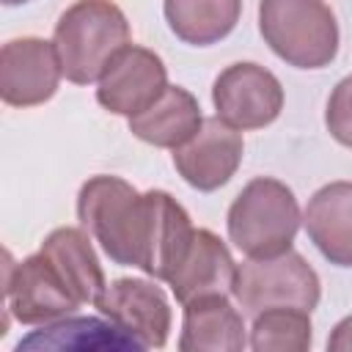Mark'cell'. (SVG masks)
<instances>
[{
    "label": "cell",
    "instance_id": "6da1fadb",
    "mask_svg": "<svg viewBox=\"0 0 352 352\" xmlns=\"http://www.w3.org/2000/svg\"><path fill=\"white\" fill-rule=\"evenodd\" d=\"M77 220L121 267L168 280L195 231L187 209L165 190L138 192L126 179L96 173L77 192Z\"/></svg>",
    "mask_w": 352,
    "mask_h": 352
},
{
    "label": "cell",
    "instance_id": "7a4b0ae2",
    "mask_svg": "<svg viewBox=\"0 0 352 352\" xmlns=\"http://www.w3.org/2000/svg\"><path fill=\"white\" fill-rule=\"evenodd\" d=\"M52 44L63 77L74 85L99 82L107 63L132 44L126 14L113 0H74L55 22Z\"/></svg>",
    "mask_w": 352,
    "mask_h": 352
},
{
    "label": "cell",
    "instance_id": "3957f363",
    "mask_svg": "<svg viewBox=\"0 0 352 352\" xmlns=\"http://www.w3.org/2000/svg\"><path fill=\"white\" fill-rule=\"evenodd\" d=\"M300 226L302 212L292 187L272 176L250 179L226 214L228 239L248 258H270L292 250Z\"/></svg>",
    "mask_w": 352,
    "mask_h": 352
},
{
    "label": "cell",
    "instance_id": "277c9868",
    "mask_svg": "<svg viewBox=\"0 0 352 352\" xmlns=\"http://www.w3.org/2000/svg\"><path fill=\"white\" fill-rule=\"evenodd\" d=\"M264 44L294 69H324L336 60L341 30L324 0H258Z\"/></svg>",
    "mask_w": 352,
    "mask_h": 352
},
{
    "label": "cell",
    "instance_id": "5b68a950",
    "mask_svg": "<svg viewBox=\"0 0 352 352\" xmlns=\"http://www.w3.org/2000/svg\"><path fill=\"white\" fill-rule=\"evenodd\" d=\"M234 297L239 308L250 316L278 305L302 308L311 314L319 305L322 280L297 250H286L280 256L248 258L236 264Z\"/></svg>",
    "mask_w": 352,
    "mask_h": 352
},
{
    "label": "cell",
    "instance_id": "8992f818",
    "mask_svg": "<svg viewBox=\"0 0 352 352\" xmlns=\"http://www.w3.org/2000/svg\"><path fill=\"white\" fill-rule=\"evenodd\" d=\"M3 292L6 311L19 324H47L74 314L82 305L41 250L22 261H14L11 253H6Z\"/></svg>",
    "mask_w": 352,
    "mask_h": 352
},
{
    "label": "cell",
    "instance_id": "52a82bcc",
    "mask_svg": "<svg viewBox=\"0 0 352 352\" xmlns=\"http://www.w3.org/2000/svg\"><path fill=\"white\" fill-rule=\"evenodd\" d=\"M212 104L217 118L239 132L264 129L283 110V85L270 69L253 60H239L214 77Z\"/></svg>",
    "mask_w": 352,
    "mask_h": 352
},
{
    "label": "cell",
    "instance_id": "ba28073f",
    "mask_svg": "<svg viewBox=\"0 0 352 352\" xmlns=\"http://www.w3.org/2000/svg\"><path fill=\"white\" fill-rule=\"evenodd\" d=\"M96 311L138 338L146 349H162L173 327V311L162 286L146 278H116L96 297Z\"/></svg>",
    "mask_w": 352,
    "mask_h": 352
},
{
    "label": "cell",
    "instance_id": "9c48e42d",
    "mask_svg": "<svg viewBox=\"0 0 352 352\" xmlns=\"http://www.w3.org/2000/svg\"><path fill=\"white\" fill-rule=\"evenodd\" d=\"M63 66L52 41L41 36L11 38L0 50V99L8 107H36L58 94Z\"/></svg>",
    "mask_w": 352,
    "mask_h": 352
},
{
    "label": "cell",
    "instance_id": "30bf717a",
    "mask_svg": "<svg viewBox=\"0 0 352 352\" xmlns=\"http://www.w3.org/2000/svg\"><path fill=\"white\" fill-rule=\"evenodd\" d=\"M168 85V66L162 58L148 47L126 44L102 72L96 102L113 116L132 118L151 107Z\"/></svg>",
    "mask_w": 352,
    "mask_h": 352
},
{
    "label": "cell",
    "instance_id": "8fae6325",
    "mask_svg": "<svg viewBox=\"0 0 352 352\" xmlns=\"http://www.w3.org/2000/svg\"><path fill=\"white\" fill-rule=\"evenodd\" d=\"M245 140L242 132L223 118H204L201 129L179 148H173V168L198 192H214L226 187L242 165Z\"/></svg>",
    "mask_w": 352,
    "mask_h": 352
},
{
    "label": "cell",
    "instance_id": "7c38bea8",
    "mask_svg": "<svg viewBox=\"0 0 352 352\" xmlns=\"http://www.w3.org/2000/svg\"><path fill=\"white\" fill-rule=\"evenodd\" d=\"M234 278H236V261L228 250V245L209 228H195L190 236V245L165 280L176 297L179 305L209 297V294H234Z\"/></svg>",
    "mask_w": 352,
    "mask_h": 352
},
{
    "label": "cell",
    "instance_id": "4fadbf2b",
    "mask_svg": "<svg viewBox=\"0 0 352 352\" xmlns=\"http://www.w3.org/2000/svg\"><path fill=\"white\" fill-rule=\"evenodd\" d=\"M16 352H140L138 338L124 333L107 316H60L38 324V330L19 338Z\"/></svg>",
    "mask_w": 352,
    "mask_h": 352
},
{
    "label": "cell",
    "instance_id": "5bb4252c",
    "mask_svg": "<svg viewBox=\"0 0 352 352\" xmlns=\"http://www.w3.org/2000/svg\"><path fill=\"white\" fill-rule=\"evenodd\" d=\"M314 248L336 267H352V182L322 184L302 212Z\"/></svg>",
    "mask_w": 352,
    "mask_h": 352
},
{
    "label": "cell",
    "instance_id": "9a60e30c",
    "mask_svg": "<svg viewBox=\"0 0 352 352\" xmlns=\"http://www.w3.org/2000/svg\"><path fill=\"white\" fill-rule=\"evenodd\" d=\"M248 327L228 294H209L182 305V352H242Z\"/></svg>",
    "mask_w": 352,
    "mask_h": 352
},
{
    "label": "cell",
    "instance_id": "2e32d148",
    "mask_svg": "<svg viewBox=\"0 0 352 352\" xmlns=\"http://www.w3.org/2000/svg\"><path fill=\"white\" fill-rule=\"evenodd\" d=\"M91 234L80 226H60L50 231L41 242V253L55 264L69 292L85 305L96 302V297L104 292L107 278L99 264V256L91 245Z\"/></svg>",
    "mask_w": 352,
    "mask_h": 352
},
{
    "label": "cell",
    "instance_id": "e0dca14e",
    "mask_svg": "<svg viewBox=\"0 0 352 352\" xmlns=\"http://www.w3.org/2000/svg\"><path fill=\"white\" fill-rule=\"evenodd\" d=\"M129 121V132L157 148H179L184 146L204 124L201 116V104L198 99L182 88V85H168L160 99L146 107L143 113L126 118Z\"/></svg>",
    "mask_w": 352,
    "mask_h": 352
},
{
    "label": "cell",
    "instance_id": "ac0fdd59",
    "mask_svg": "<svg viewBox=\"0 0 352 352\" xmlns=\"http://www.w3.org/2000/svg\"><path fill=\"white\" fill-rule=\"evenodd\" d=\"M170 33L190 47H212L234 33L242 0H162Z\"/></svg>",
    "mask_w": 352,
    "mask_h": 352
},
{
    "label": "cell",
    "instance_id": "d6986e66",
    "mask_svg": "<svg viewBox=\"0 0 352 352\" xmlns=\"http://www.w3.org/2000/svg\"><path fill=\"white\" fill-rule=\"evenodd\" d=\"M314 344L311 314L302 308H264L253 316L248 346L253 352H308Z\"/></svg>",
    "mask_w": 352,
    "mask_h": 352
},
{
    "label": "cell",
    "instance_id": "ffe728a7",
    "mask_svg": "<svg viewBox=\"0 0 352 352\" xmlns=\"http://www.w3.org/2000/svg\"><path fill=\"white\" fill-rule=\"evenodd\" d=\"M324 126L336 143L352 148V74L338 80L324 107Z\"/></svg>",
    "mask_w": 352,
    "mask_h": 352
},
{
    "label": "cell",
    "instance_id": "44dd1931",
    "mask_svg": "<svg viewBox=\"0 0 352 352\" xmlns=\"http://www.w3.org/2000/svg\"><path fill=\"white\" fill-rule=\"evenodd\" d=\"M327 349L352 352V316H344V319L333 327V333H330V338H327Z\"/></svg>",
    "mask_w": 352,
    "mask_h": 352
},
{
    "label": "cell",
    "instance_id": "7402d4cb",
    "mask_svg": "<svg viewBox=\"0 0 352 352\" xmlns=\"http://www.w3.org/2000/svg\"><path fill=\"white\" fill-rule=\"evenodd\" d=\"M22 3H30V0H3V6H8V8L11 6H22Z\"/></svg>",
    "mask_w": 352,
    "mask_h": 352
}]
</instances>
